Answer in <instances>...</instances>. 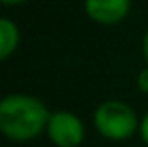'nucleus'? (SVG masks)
<instances>
[{"instance_id":"obj_1","label":"nucleus","mask_w":148,"mask_h":147,"mask_svg":"<svg viewBox=\"0 0 148 147\" xmlns=\"http://www.w3.org/2000/svg\"><path fill=\"white\" fill-rule=\"evenodd\" d=\"M51 113L41 100L28 94H10L0 102V130L13 141L38 138L49 125Z\"/></svg>"},{"instance_id":"obj_2","label":"nucleus","mask_w":148,"mask_h":147,"mask_svg":"<svg viewBox=\"0 0 148 147\" xmlns=\"http://www.w3.org/2000/svg\"><path fill=\"white\" fill-rule=\"evenodd\" d=\"M94 125L103 138L122 141L133 136L139 123H137V113L126 102L107 100V102L99 104L96 110Z\"/></svg>"},{"instance_id":"obj_3","label":"nucleus","mask_w":148,"mask_h":147,"mask_svg":"<svg viewBox=\"0 0 148 147\" xmlns=\"http://www.w3.org/2000/svg\"><path fill=\"white\" fill-rule=\"evenodd\" d=\"M47 134L56 147H79L84 138V125L69 111H56L49 119Z\"/></svg>"},{"instance_id":"obj_4","label":"nucleus","mask_w":148,"mask_h":147,"mask_svg":"<svg viewBox=\"0 0 148 147\" xmlns=\"http://www.w3.org/2000/svg\"><path fill=\"white\" fill-rule=\"evenodd\" d=\"M130 0H84L88 17L101 25H116L130 13Z\"/></svg>"},{"instance_id":"obj_5","label":"nucleus","mask_w":148,"mask_h":147,"mask_svg":"<svg viewBox=\"0 0 148 147\" xmlns=\"http://www.w3.org/2000/svg\"><path fill=\"white\" fill-rule=\"evenodd\" d=\"M19 44V30L17 25L10 19H0V59L6 60L17 49Z\"/></svg>"},{"instance_id":"obj_6","label":"nucleus","mask_w":148,"mask_h":147,"mask_svg":"<svg viewBox=\"0 0 148 147\" xmlns=\"http://www.w3.org/2000/svg\"><path fill=\"white\" fill-rule=\"evenodd\" d=\"M137 85H139V89H141L143 92L148 94V66L145 70H141V74H139V77H137Z\"/></svg>"},{"instance_id":"obj_7","label":"nucleus","mask_w":148,"mask_h":147,"mask_svg":"<svg viewBox=\"0 0 148 147\" xmlns=\"http://www.w3.org/2000/svg\"><path fill=\"white\" fill-rule=\"evenodd\" d=\"M141 136H143V141L148 145V113L145 115V119L141 123Z\"/></svg>"},{"instance_id":"obj_8","label":"nucleus","mask_w":148,"mask_h":147,"mask_svg":"<svg viewBox=\"0 0 148 147\" xmlns=\"http://www.w3.org/2000/svg\"><path fill=\"white\" fill-rule=\"evenodd\" d=\"M143 51H145V59H146V62H148V30H146V34H145V40H143Z\"/></svg>"},{"instance_id":"obj_9","label":"nucleus","mask_w":148,"mask_h":147,"mask_svg":"<svg viewBox=\"0 0 148 147\" xmlns=\"http://www.w3.org/2000/svg\"><path fill=\"white\" fill-rule=\"evenodd\" d=\"M2 4H6V6H17V4H23L26 2V0H0Z\"/></svg>"}]
</instances>
